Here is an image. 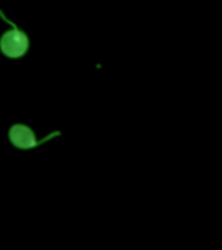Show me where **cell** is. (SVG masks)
I'll return each instance as SVG.
<instances>
[{
  "label": "cell",
  "instance_id": "obj_2",
  "mask_svg": "<svg viewBox=\"0 0 222 250\" xmlns=\"http://www.w3.org/2000/svg\"><path fill=\"white\" fill-rule=\"evenodd\" d=\"M9 138L13 142L15 146L21 148L35 147L37 146V140L33 130L27 128L26 125L16 124L13 125L9 130Z\"/></svg>",
  "mask_w": 222,
  "mask_h": 250
},
{
  "label": "cell",
  "instance_id": "obj_1",
  "mask_svg": "<svg viewBox=\"0 0 222 250\" xmlns=\"http://www.w3.org/2000/svg\"><path fill=\"white\" fill-rule=\"evenodd\" d=\"M29 41L22 31L13 25V30L7 31L0 39V48L4 54L11 58H18L26 52Z\"/></svg>",
  "mask_w": 222,
  "mask_h": 250
}]
</instances>
